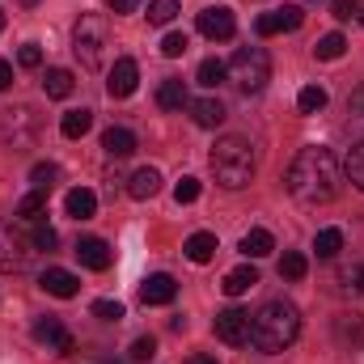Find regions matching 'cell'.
Instances as JSON below:
<instances>
[{"instance_id": "cell-8", "label": "cell", "mask_w": 364, "mask_h": 364, "mask_svg": "<svg viewBox=\"0 0 364 364\" xmlns=\"http://www.w3.org/2000/svg\"><path fill=\"white\" fill-rule=\"evenodd\" d=\"M216 339L229 348H246L250 343V314L246 309H225L216 314Z\"/></svg>"}, {"instance_id": "cell-39", "label": "cell", "mask_w": 364, "mask_h": 364, "mask_svg": "<svg viewBox=\"0 0 364 364\" xmlns=\"http://www.w3.org/2000/svg\"><path fill=\"white\" fill-rule=\"evenodd\" d=\"M153 356H157V339L153 335H140L132 343V360H153Z\"/></svg>"}, {"instance_id": "cell-42", "label": "cell", "mask_w": 364, "mask_h": 364, "mask_svg": "<svg viewBox=\"0 0 364 364\" xmlns=\"http://www.w3.org/2000/svg\"><path fill=\"white\" fill-rule=\"evenodd\" d=\"M331 9H335V17H352L356 0H331Z\"/></svg>"}, {"instance_id": "cell-17", "label": "cell", "mask_w": 364, "mask_h": 364, "mask_svg": "<svg viewBox=\"0 0 364 364\" xmlns=\"http://www.w3.org/2000/svg\"><path fill=\"white\" fill-rule=\"evenodd\" d=\"M30 132H34V119H30V110L26 106H17V110H9V119H4V140H13L17 149L30 140Z\"/></svg>"}, {"instance_id": "cell-35", "label": "cell", "mask_w": 364, "mask_h": 364, "mask_svg": "<svg viewBox=\"0 0 364 364\" xmlns=\"http://www.w3.org/2000/svg\"><path fill=\"white\" fill-rule=\"evenodd\" d=\"M199 191H203L199 178H191V174H186V178H178V186H174V199H178V203H195V199H199Z\"/></svg>"}, {"instance_id": "cell-41", "label": "cell", "mask_w": 364, "mask_h": 364, "mask_svg": "<svg viewBox=\"0 0 364 364\" xmlns=\"http://www.w3.org/2000/svg\"><path fill=\"white\" fill-rule=\"evenodd\" d=\"M343 284H352L356 292H364V267H348L343 272Z\"/></svg>"}, {"instance_id": "cell-45", "label": "cell", "mask_w": 364, "mask_h": 364, "mask_svg": "<svg viewBox=\"0 0 364 364\" xmlns=\"http://www.w3.org/2000/svg\"><path fill=\"white\" fill-rule=\"evenodd\" d=\"M352 110H356V114H360V119H364V90L356 93V97H352Z\"/></svg>"}, {"instance_id": "cell-1", "label": "cell", "mask_w": 364, "mask_h": 364, "mask_svg": "<svg viewBox=\"0 0 364 364\" xmlns=\"http://www.w3.org/2000/svg\"><path fill=\"white\" fill-rule=\"evenodd\" d=\"M343 191V166L339 157L326 149V144H309L292 157L288 166V195L305 208H318V203H331L339 199Z\"/></svg>"}, {"instance_id": "cell-49", "label": "cell", "mask_w": 364, "mask_h": 364, "mask_svg": "<svg viewBox=\"0 0 364 364\" xmlns=\"http://www.w3.org/2000/svg\"><path fill=\"white\" fill-rule=\"evenodd\" d=\"M360 21H364V13H360Z\"/></svg>"}, {"instance_id": "cell-2", "label": "cell", "mask_w": 364, "mask_h": 364, "mask_svg": "<svg viewBox=\"0 0 364 364\" xmlns=\"http://www.w3.org/2000/svg\"><path fill=\"white\" fill-rule=\"evenodd\" d=\"M296 335H301V314H296V305L284 301V296L267 301V305L250 318V343H255L263 356H275V352L292 348Z\"/></svg>"}, {"instance_id": "cell-31", "label": "cell", "mask_w": 364, "mask_h": 364, "mask_svg": "<svg viewBox=\"0 0 364 364\" xmlns=\"http://www.w3.org/2000/svg\"><path fill=\"white\" fill-rule=\"evenodd\" d=\"M343 174H348V182H352V186H360V191H364V140L352 149V153H348V166H343Z\"/></svg>"}, {"instance_id": "cell-9", "label": "cell", "mask_w": 364, "mask_h": 364, "mask_svg": "<svg viewBox=\"0 0 364 364\" xmlns=\"http://www.w3.org/2000/svg\"><path fill=\"white\" fill-rule=\"evenodd\" d=\"M195 26H199V34H203V38H212V43H225V38H233V30H237L233 9H225V4L203 9V13L195 17Z\"/></svg>"}, {"instance_id": "cell-20", "label": "cell", "mask_w": 364, "mask_h": 364, "mask_svg": "<svg viewBox=\"0 0 364 364\" xmlns=\"http://www.w3.org/2000/svg\"><path fill=\"white\" fill-rule=\"evenodd\" d=\"M216 250H220V246H216V233H191V237H186V259H191V263H212Z\"/></svg>"}, {"instance_id": "cell-38", "label": "cell", "mask_w": 364, "mask_h": 364, "mask_svg": "<svg viewBox=\"0 0 364 364\" xmlns=\"http://www.w3.org/2000/svg\"><path fill=\"white\" fill-rule=\"evenodd\" d=\"M93 314L102 322H123V305L119 301H93Z\"/></svg>"}, {"instance_id": "cell-30", "label": "cell", "mask_w": 364, "mask_h": 364, "mask_svg": "<svg viewBox=\"0 0 364 364\" xmlns=\"http://www.w3.org/2000/svg\"><path fill=\"white\" fill-rule=\"evenodd\" d=\"M178 17V0H153L149 4V26H170Z\"/></svg>"}, {"instance_id": "cell-29", "label": "cell", "mask_w": 364, "mask_h": 364, "mask_svg": "<svg viewBox=\"0 0 364 364\" xmlns=\"http://www.w3.org/2000/svg\"><path fill=\"white\" fill-rule=\"evenodd\" d=\"M305 272H309V259H305V255L288 250V255L279 259V275H284V279H305Z\"/></svg>"}, {"instance_id": "cell-33", "label": "cell", "mask_w": 364, "mask_h": 364, "mask_svg": "<svg viewBox=\"0 0 364 364\" xmlns=\"http://www.w3.org/2000/svg\"><path fill=\"white\" fill-rule=\"evenodd\" d=\"M296 106H301L305 114L322 110V106H326V90H322V85H305V90L296 93Z\"/></svg>"}, {"instance_id": "cell-10", "label": "cell", "mask_w": 364, "mask_h": 364, "mask_svg": "<svg viewBox=\"0 0 364 364\" xmlns=\"http://www.w3.org/2000/svg\"><path fill=\"white\" fill-rule=\"evenodd\" d=\"M34 339H38V343H47V348H55L60 356H68V352L77 348V339L64 331V322H60V318H38V322H34Z\"/></svg>"}, {"instance_id": "cell-25", "label": "cell", "mask_w": 364, "mask_h": 364, "mask_svg": "<svg viewBox=\"0 0 364 364\" xmlns=\"http://www.w3.org/2000/svg\"><path fill=\"white\" fill-rule=\"evenodd\" d=\"M73 85H77V81H73L68 68H51V73L43 77V93H47V97H68Z\"/></svg>"}, {"instance_id": "cell-46", "label": "cell", "mask_w": 364, "mask_h": 364, "mask_svg": "<svg viewBox=\"0 0 364 364\" xmlns=\"http://www.w3.org/2000/svg\"><path fill=\"white\" fill-rule=\"evenodd\" d=\"M191 364H216L212 356H191Z\"/></svg>"}, {"instance_id": "cell-12", "label": "cell", "mask_w": 364, "mask_h": 364, "mask_svg": "<svg viewBox=\"0 0 364 364\" xmlns=\"http://www.w3.org/2000/svg\"><path fill=\"white\" fill-rule=\"evenodd\" d=\"M38 284H43V292H51V296H60V301H68V296L81 292V279L73 272H64V267H47Z\"/></svg>"}, {"instance_id": "cell-5", "label": "cell", "mask_w": 364, "mask_h": 364, "mask_svg": "<svg viewBox=\"0 0 364 364\" xmlns=\"http://www.w3.org/2000/svg\"><path fill=\"white\" fill-rule=\"evenodd\" d=\"M229 77H233L237 90H246V93L267 90V81H272V55L263 47H242L229 60Z\"/></svg>"}, {"instance_id": "cell-19", "label": "cell", "mask_w": 364, "mask_h": 364, "mask_svg": "<svg viewBox=\"0 0 364 364\" xmlns=\"http://www.w3.org/2000/svg\"><path fill=\"white\" fill-rule=\"evenodd\" d=\"M157 191H161V174H157L153 166L136 170V174H132V182H127V195H132V199H153Z\"/></svg>"}, {"instance_id": "cell-43", "label": "cell", "mask_w": 364, "mask_h": 364, "mask_svg": "<svg viewBox=\"0 0 364 364\" xmlns=\"http://www.w3.org/2000/svg\"><path fill=\"white\" fill-rule=\"evenodd\" d=\"M106 4H110V13H136L140 0H106Z\"/></svg>"}, {"instance_id": "cell-11", "label": "cell", "mask_w": 364, "mask_h": 364, "mask_svg": "<svg viewBox=\"0 0 364 364\" xmlns=\"http://www.w3.org/2000/svg\"><path fill=\"white\" fill-rule=\"evenodd\" d=\"M136 85H140V68H136V60H114V68H110V77H106V90H110V97H132L136 93Z\"/></svg>"}, {"instance_id": "cell-37", "label": "cell", "mask_w": 364, "mask_h": 364, "mask_svg": "<svg viewBox=\"0 0 364 364\" xmlns=\"http://www.w3.org/2000/svg\"><path fill=\"white\" fill-rule=\"evenodd\" d=\"M30 242H34V250H55V229L51 225H34Z\"/></svg>"}, {"instance_id": "cell-40", "label": "cell", "mask_w": 364, "mask_h": 364, "mask_svg": "<svg viewBox=\"0 0 364 364\" xmlns=\"http://www.w3.org/2000/svg\"><path fill=\"white\" fill-rule=\"evenodd\" d=\"M17 64H21V68H38V64H43V51H38V43H26V47L17 51Z\"/></svg>"}, {"instance_id": "cell-14", "label": "cell", "mask_w": 364, "mask_h": 364, "mask_svg": "<svg viewBox=\"0 0 364 364\" xmlns=\"http://www.w3.org/2000/svg\"><path fill=\"white\" fill-rule=\"evenodd\" d=\"M186 106H191V119H195L199 127H208V132L225 123V102H220V97H195V102H186Z\"/></svg>"}, {"instance_id": "cell-47", "label": "cell", "mask_w": 364, "mask_h": 364, "mask_svg": "<svg viewBox=\"0 0 364 364\" xmlns=\"http://www.w3.org/2000/svg\"><path fill=\"white\" fill-rule=\"evenodd\" d=\"M21 4H26V9H34V4H38V0H21Z\"/></svg>"}, {"instance_id": "cell-26", "label": "cell", "mask_w": 364, "mask_h": 364, "mask_svg": "<svg viewBox=\"0 0 364 364\" xmlns=\"http://www.w3.org/2000/svg\"><path fill=\"white\" fill-rule=\"evenodd\" d=\"M314 250H318V259H335L343 250V229H318Z\"/></svg>"}, {"instance_id": "cell-27", "label": "cell", "mask_w": 364, "mask_h": 364, "mask_svg": "<svg viewBox=\"0 0 364 364\" xmlns=\"http://www.w3.org/2000/svg\"><path fill=\"white\" fill-rule=\"evenodd\" d=\"M343 51H348V38H343V34H322V38L314 43V55H318V60H339Z\"/></svg>"}, {"instance_id": "cell-32", "label": "cell", "mask_w": 364, "mask_h": 364, "mask_svg": "<svg viewBox=\"0 0 364 364\" xmlns=\"http://www.w3.org/2000/svg\"><path fill=\"white\" fill-rule=\"evenodd\" d=\"M225 73H229V68H225V64H220V60H203V64H199V73H195V77H199V85H208V90H216V85H220V81H225Z\"/></svg>"}, {"instance_id": "cell-28", "label": "cell", "mask_w": 364, "mask_h": 364, "mask_svg": "<svg viewBox=\"0 0 364 364\" xmlns=\"http://www.w3.org/2000/svg\"><path fill=\"white\" fill-rule=\"evenodd\" d=\"M43 212H47V191H30V195L17 203V216H21V220H38Z\"/></svg>"}, {"instance_id": "cell-6", "label": "cell", "mask_w": 364, "mask_h": 364, "mask_svg": "<svg viewBox=\"0 0 364 364\" xmlns=\"http://www.w3.org/2000/svg\"><path fill=\"white\" fill-rule=\"evenodd\" d=\"M30 259H34V242L0 220V272H26Z\"/></svg>"}, {"instance_id": "cell-36", "label": "cell", "mask_w": 364, "mask_h": 364, "mask_svg": "<svg viewBox=\"0 0 364 364\" xmlns=\"http://www.w3.org/2000/svg\"><path fill=\"white\" fill-rule=\"evenodd\" d=\"M186 47H191V43H186V34H178V30H170V34L161 38V55H170V60H178Z\"/></svg>"}, {"instance_id": "cell-50", "label": "cell", "mask_w": 364, "mask_h": 364, "mask_svg": "<svg viewBox=\"0 0 364 364\" xmlns=\"http://www.w3.org/2000/svg\"><path fill=\"white\" fill-rule=\"evenodd\" d=\"M110 364H114V360H110Z\"/></svg>"}, {"instance_id": "cell-23", "label": "cell", "mask_w": 364, "mask_h": 364, "mask_svg": "<svg viewBox=\"0 0 364 364\" xmlns=\"http://www.w3.org/2000/svg\"><path fill=\"white\" fill-rule=\"evenodd\" d=\"M191 97H186V85H182L178 77H170V81H161V90H157V106L161 110H182Z\"/></svg>"}, {"instance_id": "cell-34", "label": "cell", "mask_w": 364, "mask_h": 364, "mask_svg": "<svg viewBox=\"0 0 364 364\" xmlns=\"http://www.w3.org/2000/svg\"><path fill=\"white\" fill-rule=\"evenodd\" d=\"M55 178H60V170H55L51 161H38V166L30 170V182H34V191H51V186H55Z\"/></svg>"}, {"instance_id": "cell-44", "label": "cell", "mask_w": 364, "mask_h": 364, "mask_svg": "<svg viewBox=\"0 0 364 364\" xmlns=\"http://www.w3.org/2000/svg\"><path fill=\"white\" fill-rule=\"evenodd\" d=\"M9 85H13V64L0 60V90H9Z\"/></svg>"}, {"instance_id": "cell-13", "label": "cell", "mask_w": 364, "mask_h": 364, "mask_svg": "<svg viewBox=\"0 0 364 364\" xmlns=\"http://www.w3.org/2000/svg\"><path fill=\"white\" fill-rule=\"evenodd\" d=\"M77 259H81V267H90V272H106L110 267V246L102 242V237H81L77 242Z\"/></svg>"}, {"instance_id": "cell-18", "label": "cell", "mask_w": 364, "mask_h": 364, "mask_svg": "<svg viewBox=\"0 0 364 364\" xmlns=\"http://www.w3.org/2000/svg\"><path fill=\"white\" fill-rule=\"evenodd\" d=\"M64 208H68L73 220H93V212H97V195H93L90 186H77V191H68Z\"/></svg>"}, {"instance_id": "cell-3", "label": "cell", "mask_w": 364, "mask_h": 364, "mask_svg": "<svg viewBox=\"0 0 364 364\" xmlns=\"http://www.w3.org/2000/svg\"><path fill=\"white\" fill-rule=\"evenodd\" d=\"M212 174H216L220 186L242 191L246 182L255 178V149H250V140H242V136L216 140V149H212Z\"/></svg>"}, {"instance_id": "cell-24", "label": "cell", "mask_w": 364, "mask_h": 364, "mask_svg": "<svg viewBox=\"0 0 364 364\" xmlns=\"http://www.w3.org/2000/svg\"><path fill=\"white\" fill-rule=\"evenodd\" d=\"M90 127H93V110H85V106H81V110H68V114L60 119V132H64L68 140H81Z\"/></svg>"}, {"instance_id": "cell-22", "label": "cell", "mask_w": 364, "mask_h": 364, "mask_svg": "<svg viewBox=\"0 0 364 364\" xmlns=\"http://www.w3.org/2000/svg\"><path fill=\"white\" fill-rule=\"evenodd\" d=\"M272 250H275V237L267 229H250V233L242 237V255H246V259H267Z\"/></svg>"}, {"instance_id": "cell-16", "label": "cell", "mask_w": 364, "mask_h": 364, "mask_svg": "<svg viewBox=\"0 0 364 364\" xmlns=\"http://www.w3.org/2000/svg\"><path fill=\"white\" fill-rule=\"evenodd\" d=\"M174 296H178V284H174L170 275H149L144 288H140V301H144V305H170Z\"/></svg>"}, {"instance_id": "cell-15", "label": "cell", "mask_w": 364, "mask_h": 364, "mask_svg": "<svg viewBox=\"0 0 364 364\" xmlns=\"http://www.w3.org/2000/svg\"><path fill=\"white\" fill-rule=\"evenodd\" d=\"M102 149H106V157L123 161V157L136 153V132H127V127H106V132H102Z\"/></svg>"}, {"instance_id": "cell-21", "label": "cell", "mask_w": 364, "mask_h": 364, "mask_svg": "<svg viewBox=\"0 0 364 364\" xmlns=\"http://www.w3.org/2000/svg\"><path fill=\"white\" fill-rule=\"evenodd\" d=\"M255 284H259V272H255V267H233V272L220 279V292H225V296H242V292H250Z\"/></svg>"}, {"instance_id": "cell-7", "label": "cell", "mask_w": 364, "mask_h": 364, "mask_svg": "<svg viewBox=\"0 0 364 364\" xmlns=\"http://www.w3.org/2000/svg\"><path fill=\"white\" fill-rule=\"evenodd\" d=\"M301 21H305V9H301V4H284V9L263 13V17L255 21V30H259V38H272V34H292V30H301Z\"/></svg>"}, {"instance_id": "cell-48", "label": "cell", "mask_w": 364, "mask_h": 364, "mask_svg": "<svg viewBox=\"0 0 364 364\" xmlns=\"http://www.w3.org/2000/svg\"><path fill=\"white\" fill-rule=\"evenodd\" d=\"M0 30H4V13H0Z\"/></svg>"}, {"instance_id": "cell-4", "label": "cell", "mask_w": 364, "mask_h": 364, "mask_svg": "<svg viewBox=\"0 0 364 364\" xmlns=\"http://www.w3.org/2000/svg\"><path fill=\"white\" fill-rule=\"evenodd\" d=\"M106 47H110V21L102 13H81V21L73 30V51H77L81 68L97 73L102 60H106Z\"/></svg>"}]
</instances>
